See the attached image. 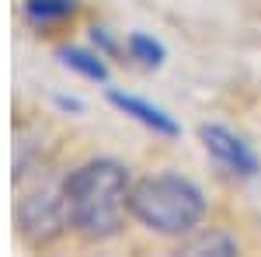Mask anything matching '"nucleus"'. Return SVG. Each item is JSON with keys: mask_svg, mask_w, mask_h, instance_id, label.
<instances>
[{"mask_svg": "<svg viewBox=\"0 0 261 257\" xmlns=\"http://www.w3.org/2000/svg\"><path fill=\"white\" fill-rule=\"evenodd\" d=\"M63 198H66V216L70 226L84 240H112L125 226L129 212V167L112 157H94L77 163L63 178Z\"/></svg>", "mask_w": 261, "mask_h": 257, "instance_id": "nucleus-1", "label": "nucleus"}, {"mask_svg": "<svg viewBox=\"0 0 261 257\" xmlns=\"http://www.w3.org/2000/svg\"><path fill=\"white\" fill-rule=\"evenodd\" d=\"M205 212H209V202L202 188L171 170L146 174L129 191V216L161 237L185 240L205 222Z\"/></svg>", "mask_w": 261, "mask_h": 257, "instance_id": "nucleus-2", "label": "nucleus"}, {"mask_svg": "<svg viewBox=\"0 0 261 257\" xmlns=\"http://www.w3.org/2000/svg\"><path fill=\"white\" fill-rule=\"evenodd\" d=\"M14 222H18V237L24 247L42 250L49 243L66 233L70 216H66V198L63 188H39V191H28L14 209Z\"/></svg>", "mask_w": 261, "mask_h": 257, "instance_id": "nucleus-3", "label": "nucleus"}, {"mask_svg": "<svg viewBox=\"0 0 261 257\" xmlns=\"http://www.w3.org/2000/svg\"><path fill=\"white\" fill-rule=\"evenodd\" d=\"M199 139H202V146H205V153L216 160L223 170H230L237 178H258V170H261L258 153L233 129H226V125H202Z\"/></svg>", "mask_w": 261, "mask_h": 257, "instance_id": "nucleus-4", "label": "nucleus"}, {"mask_svg": "<svg viewBox=\"0 0 261 257\" xmlns=\"http://www.w3.org/2000/svg\"><path fill=\"white\" fill-rule=\"evenodd\" d=\"M108 101L119 108L122 115H129V119H136L140 125H146V129H153L157 136H178V122L171 119L167 111H164L161 104H150V101L136 98V94H125V91H108Z\"/></svg>", "mask_w": 261, "mask_h": 257, "instance_id": "nucleus-5", "label": "nucleus"}, {"mask_svg": "<svg viewBox=\"0 0 261 257\" xmlns=\"http://www.w3.org/2000/svg\"><path fill=\"white\" fill-rule=\"evenodd\" d=\"M21 14L32 28H53V24H63L77 14V0H24L21 4Z\"/></svg>", "mask_w": 261, "mask_h": 257, "instance_id": "nucleus-6", "label": "nucleus"}, {"mask_svg": "<svg viewBox=\"0 0 261 257\" xmlns=\"http://www.w3.org/2000/svg\"><path fill=\"white\" fill-rule=\"evenodd\" d=\"M178 254H192V257H202V254H216V257H230V254H241V243L230 237V233H220V230H195L181 240Z\"/></svg>", "mask_w": 261, "mask_h": 257, "instance_id": "nucleus-7", "label": "nucleus"}, {"mask_svg": "<svg viewBox=\"0 0 261 257\" xmlns=\"http://www.w3.org/2000/svg\"><path fill=\"white\" fill-rule=\"evenodd\" d=\"M63 60V66H70L73 73H81L84 80H94V83H108V66L101 60V52H91V49H77V45H63L56 52Z\"/></svg>", "mask_w": 261, "mask_h": 257, "instance_id": "nucleus-8", "label": "nucleus"}, {"mask_svg": "<svg viewBox=\"0 0 261 257\" xmlns=\"http://www.w3.org/2000/svg\"><path fill=\"white\" fill-rule=\"evenodd\" d=\"M129 56L140 60L143 66H161L167 52H164V45L157 39L143 35V32H133V35H129Z\"/></svg>", "mask_w": 261, "mask_h": 257, "instance_id": "nucleus-9", "label": "nucleus"}, {"mask_svg": "<svg viewBox=\"0 0 261 257\" xmlns=\"http://www.w3.org/2000/svg\"><path fill=\"white\" fill-rule=\"evenodd\" d=\"M91 42L98 45L101 52H115L119 45H115V39L108 35V28H91Z\"/></svg>", "mask_w": 261, "mask_h": 257, "instance_id": "nucleus-10", "label": "nucleus"}, {"mask_svg": "<svg viewBox=\"0 0 261 257\" xmlns=\"http://www.w3.org/2000/svg\"><path fill=\"white\" fill-rule=\"evenodd\" d=\"M56 104L66 108V111H84V104H81V101H73V98H56Z\"/></svg>", "mask_w": 261, "mask_h": 257, "instance_id": "nucleus-11", "label": "nucleus"}]
</instances>
